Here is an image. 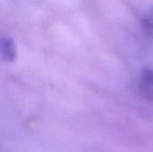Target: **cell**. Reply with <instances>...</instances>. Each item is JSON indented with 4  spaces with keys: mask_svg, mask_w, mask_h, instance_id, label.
I'll use <instances>...</instances> for the list:
<instances>
[{
    "mask_svg": "<svg viewBox=\"0 0 153 152\" xmlns=\"http://www.w3.org/2000/svg\"><path fill=\"white\" fill-rule=\"evenodd\" d=\"M2 53L4 57L8 61H13L15 59V49L11 39L4 38L2 39Z\"/></svg>",
    "mask_w": 153,
    "mask_h": 152,
    "instance_id": "6da1fadb",
    "label": "cell"
},
{
    "mask_svg": "<svg viewBox=\"0 0 153 152\" xmlns=\"http://www.w3.org/2000/svg\"><path fill=\"white\" fill-rule=\"evenodd\" d=\"M142 81L144 86H152L153 85V72L151 70H144L142 74Z\"/></svg>",
    "mask_w": 153,
    "mask_h": 152,
    "instance_id": "7a4b0ae2",
    "label": "cell"
}]
</instances>
